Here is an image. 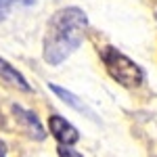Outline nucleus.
Returning <instances> with one entry per match:
<instances>
[{"instance_id": "obj_5", "label": "nucleus", "mask_w": 157, "mask_h": 157, "mask_svg": "<svg viewBox=\"0 0 157 157\" xmlns=\"http://www.w3.org/2000/svg\"><path fill=\"white\" fill-rule=\"evenodd\" d=\"M0 78H2V80H6L9 84L17 86V88H19V90H23V92H29V90H32V88H29V84L25 82L23 75L17 71L11 63H6L4 59H0Z\"/></svg>"}, {"instance_id": "obj_8", "label": "nucleus", "mask_w": 157, "mask_h": 157, "mask_svg": "<svg viewBox=\"0 0 157 157\" xmlns=\"http://www.w3.org/2000/svg\"><path fill=\"white\" fill-rule=\"evenodd\" d=\"M0 157H6V145L0 140Z\"/></svg>"}, {"instance_id": "obj_1", "label": "nucleus", "mask_w": 157, "mask_h": 157, "mask_svg": "<svg viewBox=\"0 0 157 157\" xmlns=\"http://www.w3.org/2000/svg\"><path fill=\"white\" fill-rule=\"evenodd\" d=\"M88 17L84 11L69 6L57 11L48 21L46 38H44V59L50 65H59L65 61L84 40V29Z\"/></svg>"}, {"instance_id": "obj_7", "label": "nucleus", "mask_w": 157, "mask_h": 157, "mask_svg": "<svg viewBox=\"0 0 157 157\" xmlns=\"http://www.w3.org/2000/svg\"><path fill=\"white\" fill-rule=\"evenodd\" d=\"M59 157H82V153H78V151H73L69 145H61L59 149Z\"/></svg>"}, {"instance_id": "obj_2", "label": "nucleus", "mask_w": 157, "mask_h": 157, "mask_svg": "<svg viewBox=\"0 0 157 157\" xmlns=\"http://www.w3.org/2000/svg\"><path fill=\"white\" fill-rule=\"evenodd\" d=\"M101 59L105 63L107 71L111 73L113 80H117L121 86L126 88H136V86L143 84V69L130 61L126 55H121L117 48L107 46V48L101 50Z\"/></svg>"}, {"instance_id": "obj_3", "label": "nucleus", "mask_w": 157, "mask_h": 157, "mask_svg": "<svg viewBox=\"0 0 157 157\" xmlns=\"http://www.w3.org/2000/svg\"><path fill=\"white\" fill-rule=\"evenodd\" d=\"M48 126H50V134L59 140L61 145H69V147H71L73 143H78V140H80L78 130H75L67 120H63L61 115H50Z\"/></svg>"}, {"instance_id": "obj_6", "label": "nucleus", "mask_w": 157, "mask_h": 157, "mask_svg": "<svg viewBox=\"0 0 157 157\" xmlns=\"http://www.w3.org/2000/svg\"><path fill=\"white\" fill-rule=\"evenodd\" d=\"M48 88L57 94L59 98H63L67 105H71L75 111H80V113H88V109H86V105L80 101V98L75 97V94H71L69 90H65V88H61V86H57V84H48Z\"/></svg>"}, {"instance_id": "obj_4", "label": "nucleus", "mask_w": 157, "mask_h": 157, "mask_svg": "<svg viewBox=\"0 0 157 157\" xmlns=\"http://www.w3.org/2000/svg\"><path fill=\"white\" fill-rule=\"evenodd\" d=\"M13 113H15L17 120L21 121V126L27 130L29 136H34L36 140H42V138H44V128L40 126L38 117L32 113V111H25V109H21L19 105H15V107H13Z\"/></svg>"}]
</instances>
